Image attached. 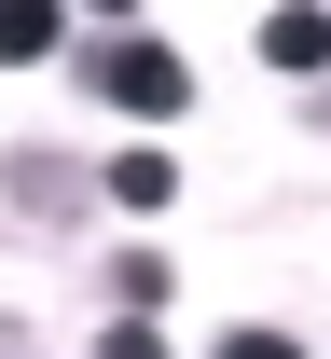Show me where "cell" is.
<instances>
[{
    "label": "cell",
    "mask_w": 331,
    "mask_h": 359,
    "mask_svg": "<svg viewBox=\"0 0 331 359\" xmlns=\"http://www.w3.org/2000/svg\"><path fill=\"white\" fill-rule=\"evenodd\" d=\"M83 83L111 97V111H139V125H166V111L193 97V69H180L166 42H152V28H97V42H83Z\"/></svg>",
    "instance_id": "cell-1"
},
{
    "label": "cell",
    "mask_w": 331,
    "mask_h": 359,
    "mask_svg": "<svg viewBox=\"0 0 331 359\" xmlns=\"http://www.w3.org/2000/svg\"><path fill=\"white\" fill-rule=\"evenodd\" d=\"M83 194H97V180L69 166L55 138H28V152H0V208H14V222H83Z\"/></svg>",
    "instance_id": "cell-2"
},
{
    "label": "cell",
    "mask_w": 331,
    "mask_h": 359,
    "mask_svg": "<svg viewBox=\"0 0 331 359\" xmlns=\"http://www.w3.org/2000/svg\"><path fill=\"white\" fill-rule=\"evenodd\" d=\"M262 55H276L290 83H318L331 69V14H262Z\"/></svg>",
    "instance_id": "cell-3"
},
{
    "label": "cell",
    "mask_w": 331,
    "mask_h": 359,
    "mask_svg": "<svg viewBox=\"0 0 331 359\" xmlns=\"http://www.w3.org/2000/svg\"><path fill=\"white\" fill-rule=\"evenodd\" d=\"M166 290H180L166 249H125V263H111V318H166Z\"/></svg>",
    "instance_id": "cell-4"
},
{
    "label": "cell",
    "mask_w": 331,
    "mask_h": 359,
    "mask_svg": "<svg viewBox=\"0 0 331 359\" xmlns=\"http://www.w3.org/2000/svg\"><path fill=\"white\" fill-rule=\"evenodd\" d=\"M55 42H69L55 0H0V69H28V55H55Z\"/></svg>",
    "instance_id": "cell-5"
},
{
    "label": "cell",
    "mask_w": 331,
    "mask_h": 359,
    "mask_svg": "<svg viewBox=\"0 0 331 359\" xmlns=\"http://www.w3.org/2000/svg\"><path fill=\"white\" fill-rule=\"evenodd\" d=\"M111 194H125V208H166V194H180V152H166V138L111 152Z\"/></svg>",
    "instance_id": "cell-6"
},
{
    "label": "cell",
    "mask_w": 331,
    "mask_h": 359,
    "mask_svg": "<svg viewBox=\"0 0 331 359\" xmlns=\"http://www.w3.org/2000/svg\"><path fill=\"white\" fill-rule=\"evenodd\" d=\"M97 359H166V332H152V318H111V346Z\"/></svg>",
    "instance_id": "cell-7"
},
{
    "label": "cell",
    "mask_w": 331,
    "mask_h": 359,
    "mask_svg": "<svg viewBox=\"0 0 331 359\" xmlns=\"http://www.w3.org/2000/svg\"><path fill=\"white\" fill-rule=\"evenodd\" d=\"M221 359H304L290 332H221Z\"/></svg>",
    "instance_id": "cell-8"
},
{
    "label": "cell",
    "mask_w": 331,
    "mask_h": 359,
    "mask_svg": "<svg viewBox=\"0 0 331 359\" xmlns=\"http://www.w3.org/2000/svg\"><path fill=\"white\" fill-rule=\"evenodd\" d=\"M0 359H28V332H14V318H0Z\"/></svg>",
    "instance_id": "cell-9"
}]
</instances>
